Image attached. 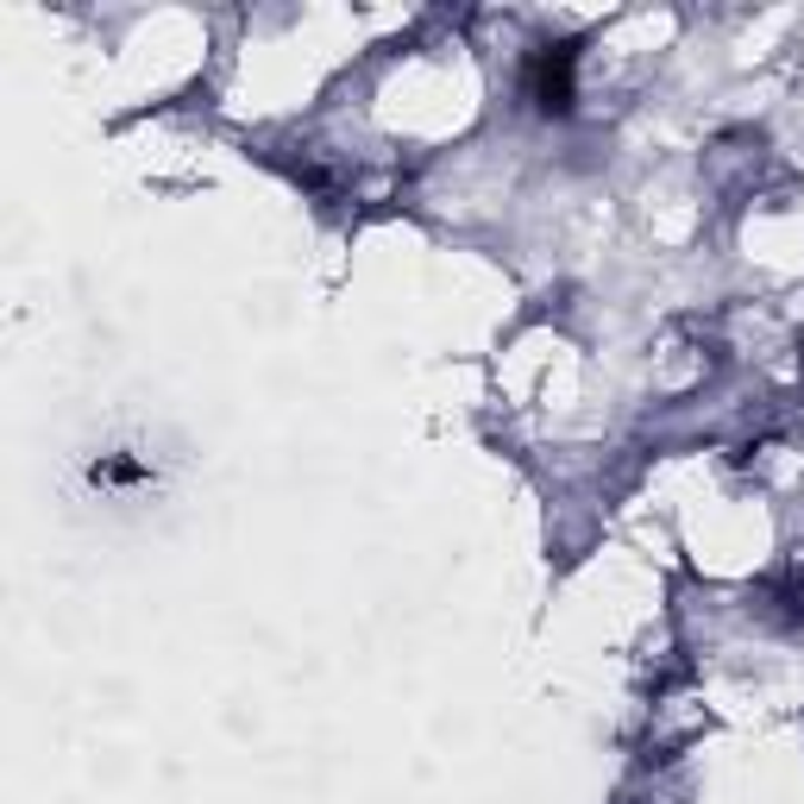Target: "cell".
<instances>
[{
	"label": "cell",
	"mask_w": 804,
	"mask_h": 804,
	"mask_svg": "<svg viewBox=\"0 0 804 804\" xmlns=\"http://www.w3.org/2000/svg\"><path fill=\"white\" fill-rule=\"evenodd\" d=\"M572 63L578 45H541V57L528 63V95L541 114H572Z\"/></svg>",
	"instance_id": "cell-1"
}]
</instances>
